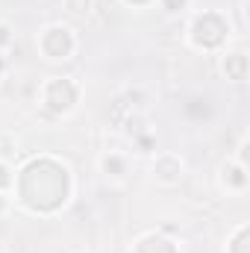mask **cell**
Segmentation results:
<instances>
[{
	"instance_id": "1",
	"label": "cell",
	"mask_w": 250,
	"mask_h": 253,
	"mask_svg": "<svg viewBox=\"0 0 250 253\" xmlns=\"http://www.w3.org/2000/svg\"><path fill=\"white\" fill-rule=\"evenodd\" d=\"M0 206H3V197H0Z\"/></svg>"
}]
</instances>
